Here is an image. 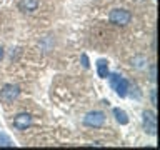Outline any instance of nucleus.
I'll list each match as a JSON object with an SVG mask.
<instances>
[{
    "label": "nucleus",
    "mask_w": 160,
    "mask_h": 150,
    "mask_svg": "<svg viewBox=\"0 0 160 150\" xmlns=\"http://www.w3.org/2000/svg\"><path fill=\"white\" fill-rule=\"evenodd\" d=\"M152 103H153V105H157V100H155V90L152 92Z\"/></svg>",
    "instance_id": "f8f14e48"
},
{
    "label": "nucleus",
    "mask_w": 160,
    "mask_h": 150,
    "mask_svg": "<svg viewBox=\"0 0 160 150\" xmlns=\"http://www.w3.org/2000/svg\"><path fill=\"white\" fill-rule=\"evenodd\" d=\"M110 85H112V88L117 92V95H120V97H125V95H127L128 82L122 77V75H118V73L110 75Z\"/></svg>",
    "instance_id": "f257e3e1"
},
{
    "label": "nucleus",
    "mask_w": 160,
    "mask_h": 150,
    "mask_svg": "<svg viewBox=\"0 0 160 150\" xmlns=\"http://www.w3.org/2000/svg\"><path fill=\"white\" fill-rule=\"evenodd\" d=\"M110 22L115 23V25H127L130 20H132V13L128 10H123V8H115L110 12L108 15Z\"/></svg>",
    "instance_id": "f03ea898"
},
{
    "label": "nucleus",
    "mask_w": 160,
    "mask_h": 150,
    "mask_svg": "<svg viewBox=\"0 0 160 150\" xmlns=\"http://www.w3.org/2000/svg\"><path fill=\"white\" fill-rule=\"evenodd\" d=\"M2 57H3V48L0 47V60H2Z\"/></svg>",
    "instance_id": "ddd939ff"
},
{
    "label": "nucleus",
    "mask_w": 160,
    "mask_h": 150,
    "mask_svg": "<svg viewBox=\"0 0 160 150\" xmlns=\"http://www.w3.org/2000/svg\"><path fill=\"white\" fill-rule=\"evenodd\" d=\"M83 123L88 125V127H102L105 123V115L102 112H90L85 115Z\"/></svg>",
    "instance_id": "20e7f679"
},
{
    "label": "nucleus",
    "mask_w": 160,
    "mask_h": 150,
    "mask_svg": "<svg viewBox=\"0 0 160 150\" xmlns=\"http://www.w3.org/2000/svg\"><path fill=\"white\" fill-rule=\"evenodd\" d=\"M30 123H32V117L28 113H18L13 118V127L17 130H25L27 127H30Z\"/></svg>",
    "instance_id": "423d86ee"
},
{
    "label": "nucleus",
    "mask_w": 160,
    "mask_h": 150,
    "mask_svg": "<svg viewBox=\"0 0 160 150\" xmlns=\"http://www.w3.org/2000/svg\"><path fill=\"white\" fill-rule=\"evenodd\" d=\"M38 7V0H20L18 8L22 12H33Z\"/></svg>",
    "instance_id": "0eeeda50"
},
{
    "label": "nucleus",
    "mask_w": 160,
    "mask_h": 150,
    "mask_svg": "<svg viewBox=\"0 0 160 150\" xmlns=\"http://www.w3.org/2000/svg\"><path fill=\"white\" fill-rule=\"evenodd\" d=\"M0 147H12V140H10L7 135L0 133Z\"/></svg>",
    "instance_id": "9d476101"
},
{
    "label": "nucleus",
    "mask_w": 160,
    "mask_h": 150,
    "mask_svg": "<svg viewBox=\"0 0 160 150\" xmlns=\"http://www.w3.org/2000/svg\"><path fill=\"white\" fill-rule=\"evenodd\" d=\"M18 93H20V88L17 85H5V87L0 90V100L5 103H10L18 97Z\"/></svg>",
    "instance_id": "7ed1b4c3"
},
{
    "label": "nucleus",
    "mask_w": 160,
    "mask_h": 150,
    "mask_svg": "<svg viewBox=\"0 0 160 150\" xmlns=\"http://www.w3.org/2000/svg\"><path fill=\"white\" fill-rule=\"evenodd\" d=\"M113 115H115V118H117V122L120 125H127L128 123V115L125 113L122 108H113Z\"/></svg>",
    "instance_id": "1a4fd4ad"
},
{
    "label": "nucleus",
    "mask_w": 160,
    "mask_h": 150,
    "mask_svg": "<svg viewBox=\"0 0 160 150\" xmlns=\"http://www.w3.org/2000/svg\"><path fill=\"white\" fill-rule=\"evenodd\" d=\"M82 65H83V68H88L90 67V63H88V58H87V55H82Z\"/></svg>",
    "instance_id": "9b49d317"
},
{
    "label": "nucleus",
    "mask_w": 160,
    "mask_h": 150,
    "mask_svg": "<svg viewBox=\"0 0 160 150\" xmlns=\"http://www.w3.org/2000/svg\"><path fill=\"white\" fill-rule=\"evenodd\" d=\"M97 73H98L100 78L108 77V63H107V60H105V58L97 60Z\"/></svg>",
    "instance_id": "6e6552de"
},
{
    "label": "nucleus",
    "mask_w": 160,
    "mask_h": 150,
    "mask_svg": "<svg viewBox=\"0 0 160 150\" xmlns=\"http://www.w3.org/2000/svg\"><path fill=\"white\" fill-rule=\"evenodd\" d=\"M143 125H145V130H147L150 135L157 133V118H155L153 112H148V110L143 112Z\"/></svg>",
    "instance_id": "39448f33"
}]
</instances>
